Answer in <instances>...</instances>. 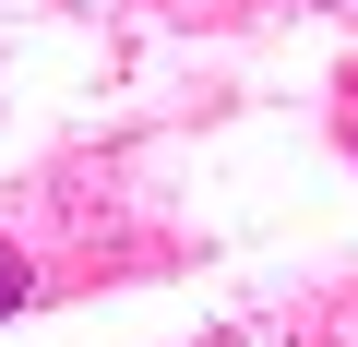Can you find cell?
<instances>
[{
	"mask_svg": "<svg viewBox=\"0 0 358 347\" xmlns=\"http://www.w3.org/2000/svg\"><path fill=\"white\" fill-rule=\"evenodd\" d=\"M24 299H36V264H24L13 240H0V311H24Z\"/></svg>",
	"mask_w": 358,
	"mask_h": 347,
	"instance_id": "1",
	"label": "cell"
}]
</instances>
